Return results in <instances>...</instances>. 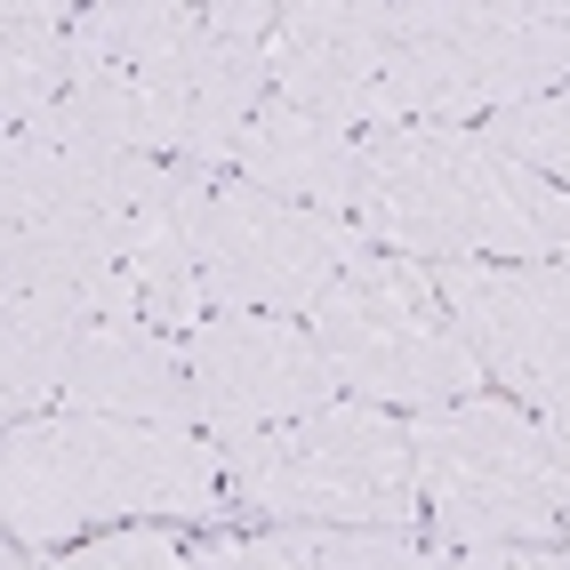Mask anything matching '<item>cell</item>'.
<instances>
[{
    "label": "cell",
    "instance_id": "1",
    "mask_svg": "<svg viewBox=\"0 0 570 570\" xmlns=\"http://www.w3.org/2000/svg\"><path fill=\"white\" fill-rule=\"evenodd\" d=\"M354 225L417 265H530V257H570V194L554 177L522 169L499 154L482 129H442L410 121L370 137L362 161V209Z\"/></svg>",
    "mask_w": 570,
    "mask_h": 570
},
{
    "label": "cell",
    "instance_id": "2",
    "mask_svg": "<svg viewBox=\"0 0 570 570\" xmlns=\"http://www.w3.org/2000/svg\"><path fill=\"white\" fill-rule=\"evenodd\" d=\"M0 507H9L17 547H65L72 530L97 522H209L234 507V490H225V450L209 434L49 410L9 426Z\"/></svg>",
    "mask_w": 570,
    "mask_h": 570
},
{
    "label": "cell",
    "instance_id": "3",
    "mask_svg": "<svg viewBox=\"0 0 570 570\" xmlns=\"http://www.w3.org/2000/svg\"><path fill=\"white\" fill-rule=\"evenodd\" d=\"M154 161L17 129L0 154V289L72 297L81 314H137L129 217Z\"/></svg>",
    "mask_w": 570,
    "mask_h": 570
},
{
    "label": "cell",
    "instance_id": "4",
    "mask_svg": "<svg viewBox=\"0 0 570 570\" xmlns=\"http://www.w3.org/2000/svg\"><path fill=\"white\" fill-rule=\"evenodd\" d=\"M234 507L265 522H322V530H417V450L410 426L377 402H330L297 426L217 442Z\"/></svg>",
    "mask_w": 570,
    "mask_h": 570
},
{
    "label": "cell",
    "instance_id": "5",
    "mask_svg": "<svg viewBox=\"0 0 570 570\" xmlns=\"http://www.w3.org/2000/svg\"><path fill=\"white\" fill-rule=\"evenodd\" d=\"M570 89V9L514 0V9H394V72H386V129L442 121L482 129L514 105Z\"/></svg>",
    "mask_w": 570,
    "mask_h": 570
},
{
    "label": "cell",
    "instance_id": "6",
    "mask_svg": "<svg viewBox=\"0 0 570 570\" xmlns=\"http://www.w3.org/2000/svg\"><path fill=\"white\" fill-rule=\"evenodd\" d=\"M410 450H417V499H426L442 547H547L570 514L539 417L507 394L417 410Z\"/></svg>",
    "mask_w": 570,
    "mask_h": 570
},
{
    "label": "cell",
    "instance_id": "7",
    "mask_svg": "<svg viewBox=\"0 0 570 570\" xmlns=\"http://www.w3.org/2000/svg\"><path fill=\"white\" fill-rule=\"evenodd\" d=\"M314 337L337 370V386L377 410H450L482 394V362L450 322L434 265L370 249L346 282L314 306Z\"/></svg>",
    "mask_w": 570,
    "mask_h": 570
},
{
    "label": "cell",
    "instance_id": "8",
    "mask_svg": "<svg viewBox=\"0 0 570 570\" xmlns=\"http://www.w3.org/2000/svg\"><path fill=\"white\" fill-rule=\"evenodd\" d=\"M377 242L346 217L274 202L257 185H217L209 202V242H202V289L209 314H289L314 322V306L354 274Z\"/></svg>",
    "mask_w": 570,
    "mask_h": 570
},
{
    "label": "cell",
    "instance_id": "9",
    "mask_svg": "<svg viewBox=\"0 0 570 570\" xmlns=\"http://www.w3.org/2000/svg\"><path fill=\"white\" fill-rule=\"evenodd\" d=\"M185 370H194V410L209 442L297 426V417L346 394L314 322H289V314H209L185 337Z\"/></svg>",
    "mask_w": 570,
    "mask_h": 570
},
{
    "label": "cell",
    "instance_id": "10",
    "mask_svg": "<svg viewBox=\"0 0 570 570\" xmlns=\"http://www.w3.org/2000/svg\"><path fill=\"white\" fill-rule=\"evenodd\" d=\"M434 289L459 337L474 346L482 377H499L507 402L539 410L554 386H570V257H530V265H434Z\"/></svg>",
    "mask_w": 570,
    "mask_h": 570
},
{
    "label": "cell",
    "instance_id": "11",
    "mask_svg": "<svg viewBox=\"0 0 570 570\" xmlns=\"http://www.w3.org/2000/svg\"><path fill=\"white\" fill-rule=\"evenodd\" d=\"M282 105H306L337 129L386 137V72H394V0H297L265 41Z\"/></svg>",
    "mask_w": 570,
    "mask_h": 570
},
{
    "label": "cell",
    "instance_id": "12",
    "mask_svg": "<svg viewBox=\"0 0 570 570\" xmlns=\"http://www.w3.org/2000/svg\"><path fill=\"white\" fill-rule=\"evenodd\" d=\"M57 410L81 417H137V426H177L202 434L194 410V370H185V337H169L145 314H105L81 330V346L65 362V394Z\"/></svg>",
    "mask_w": 570,
    "mask_h": 570
},
{
    "label": "cell",
    "instance_id": "13",
    "mask_svg": "<svg viewBox=\"0 0 570 570\" xmlns=\"http://www.w3.org/2000/svg\"><path fill=\"white\" fill-rule=\"evenodd\" d=\"M209 202L217 177L154 161L129 217V282H137V314L161 322L169 337H194L209 322V289H202V242H209Z\"/></svg>",
    "mask_w": 570,
    "mask_h": 570
},
{
    "label": "cell",
    "instance_id": "14",
    "mask_svg": "<svg viewBox=\"0 0 570 570\" xmlns=\"http://www.w3.org/2000/svg\"><path fill=\"white\" fill-rule=\"evenodd\" d=\"M362 161H370V137L322 121V112H306V105L265 97V112L249 121L242 154H234V177L257 185V194H274V202H297V209H322V217L354 225Z\"/></svg>",
    "mask_w": 570,
    "mask_h": 570
},
{
    "label": "cell",
    "instance_id": "15",
    "mask_svg": "<svg viewBox=\"0 0 570 570\" xmlns=\"http://www.w3.org/2000/svg\"><path fill=\"white\" fill-rule=\"evenodd\" d=\"M72 24H81V9H65V0H9L0 9V112H9V137L41 129L65 105Z\"/></svg>",
    "mask_w": 570,
    "mask_h": 570
},
{
    "label": "cell",
    "instance_id": "16",
    "mask_svg": "<svg viewBox=\"0 0 570 570\" xmlns=\"http://www.w3.org/2000/svg\"><path fill=\"white\" fill-rule=\"evenodd\" d=\"M257 570H434V554L410 530H322V522H274L249 539Z\"/></svg>",
    "mask_w": 570,
    "mask_h": 570
},
{
    "label": "cell",
    "instance_id": "17",
    "mask_svg": "<svg viewBox=\"0 0 570 570\" xmlns=\"http://www.w3.org/2000/svg\"><path fill=\"white\" fill-rule=\"evenodd\" d=\"M41 570H194V554H185V539L169 522H121V530H105L89 547L49 554Z\"/></svg>",
    "mask_w": 570,
    "mask_h": 570
},
{
    "label": "cell",
    "instance_id": "18",
    "mask_svg": "<svg viewBox=\"0 0 570 570\" xmlns=\"http://www.w3.org/2000/svg\"><path fill=\"white\" fill-rule=\"evenodd\" d=\"M434 570H570L562 547H442Z\"/></svg>",
    "mask_w": 570,
    "mask_h": 570
},
{
    "label": "cell",
    "instance_id": "19",
    "mask_svg": "<svg viewBox=\"0 0 570 570\" xmlns=\"http://www.w3.org/2000/svg\"><path fill=\"white\" fill-rule=\"evenodd\" d=\"M530 417H539V434H547V450H554V474H562V499H570V386H554Z\"/></svg>",
    "mask_w": 570,
    "mask_h": 570
},
{
    "label": "cell",
    "instance_id": "20",
    "mask_svg": "<svg viewBox=\"0 0 570 570\" xmlns=\"http://www.w3.org/2000/svg\"><path fill=\"white\" fill-rule=\"evenodd\" d=\"M194 570H257V562H249V539H217L194 554Z\"/></svg>",
    "mask_w": 570,
    "mask_h": 570
},
{
    "label": "cell",
    "instance_id": "21",
    "mask_svg": "<svg viewBox=\"0 0 570 570\" xmlns=\"http://www.w3.org/2000/svg\"><path fill=\"white\" fill-rule=\"evenodd\" d=\"M0 570H41V562H32L24 547H9V562H0Z\"/></svg>",
    "mask_w": 570,
    "mask_h": 570
}]
</instances>
